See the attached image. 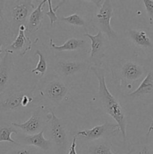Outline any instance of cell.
<instances>
[{
	"mask_svg": "<svg viewBox=\"0 0 153 154\" xmlns=\"http://www.w3.org/2000/svg\"><path fill=\"white\" fill-rule=\"evenodd\" d=\"M70 88L55 73L42 77L34 85V107L44 106L49 111H52L64 100Z\"/></svg>",
	"mask_w": 153,
	"mask_h": 154,
	"instance_id": "1",
	"label": "cell"
},
{
	"mask_svg": "<svg viewBox=\"0 0 153 154\" xmlns=\"http://www.w3.org/2000/svg\"><path fill=\"white\" fill-rule=\"evenodd\" d=\"M90 71L95 75L98 81V96L104 111L110 116L119 126L123 139L126 138L125 114L118 101L111 94L106 84V71L101 67L92 66Z\"/></svg>",
	"mask_w": 153,
	"mask_h": 154,
	"instance_id": "2",
	"label": "cell"
},
{
	"mask_svg": "<svg viewBox=\"0 0 153 154\" xmlns=\"http://www.w3.org/2000/svg\"><path fill=\"white\" fill-rule=\"evenodd\" d=\"M92 66L88 60L56 59L51 63L53 73L70 87L83 84Z\"/></svg>",
	"mask_w": 153,
	"mask_h": 154,
	"instance_id": "3",
	"label": "cell"
},
{
	"mask_svg": "<svg viewBox=\"0 0 153 154\" xmlns=\"http://www.w3.org/2000/svg\"><path fill=\"white\" fill-rule=\"evenodd\" d=\"M34 86H12L0 94V113H12L26 107L34 108Z\"/></svg>",
	"mask_w": 153,
	"mask_h": 154,
	"instance_id": "4",
	"label": "cell"
},
{
	"mask_svg": "<svg viewBox=\"0 0 153 154\" xmlns=\"http://www.w3.org/2000/svg\"><path fill=\"white\" fill-rule=\"evenodd\" d=\"M44 135L46 139L52 142L53 147L52 154H67L71 144L70 130L66 120L57 117L51 111L50 119L46 124Z\"/></svg>",
	"mask_w": 153,
	"mask_h": 154,
	"instance_id": "5",
	"label": "cell"
},
{
	"mask_svg": "<svg viewBox=\"0 0 153 154\" xmlns=\"http://www.w3.org/2000/svg\"><path fill=\"white\" fill-rule=\"evenodd\" d=\"M32 0L5 1V17L8 25V37L16 38L21 26H26L28 17L34 10Z\"/></svg>",
	"mask_w": 153,
	"mask_h": 154,
	"instance_id": "6",
	"label": "cell"
},
{
	"mask_svg": "<svg viewBox=\"0 0 153 154\" xmlns=\"http://www.w3.org/2000/svg\"><path fill=\"white\" fill-rule=\"evenodd\" d=\"M147 72L143 66L132 60H123L112 67L113 78L124 87L145 78Z\"/></svg>",
	"mask_w": 153,
	"mask_h": 154,
	"instance_id": "7",
	"label": "cell"
},
{
	"mask_svg": "<svg viewBox=\"0 0 153 154\" xmlns=\"http://www.w3.org/2000/svg\"><path fill=\"white\" fill-rule=\"evenodd\" d=\"M51 111L44 106L34 107L31 117L28 120L23 123L12 122V124L21 133L25 135H35L44 130L50 119Z\"/></svg>",
	"mask_w": 153,
	"mask_h": 154,
	"instance_id": "8",
	"label": "cell"
},
{
	"mask_svg": "<svg viewBox=\"0 0 153 154\" xmlns=\"http://www.w3.org/2000/svg\"><path fill=\"white\" fill-rule=\"evenodd\" d=\"M113 16V6L110 0H104L101 6L92 18L91 22L94 28L101 32L109 41L116 42L118 40V35L114 31L110 24Z\"/></svg>",
	"mask_w": 153,
	"mask_h": 154,
	"instance_id": "9",
	"label": "cell"
},
{
	"mask_svg": "<svg viewBox=\"0 0 153 154\" xmlns=\"http://www.w3.org/2000/svg\"><path fill=\"white\" fill-rule=\"evenodd\" d=\"M120 132L119 126L117 123H112L106 121L101 125H98L92 129H84L75 134L76 139L82 140L85 143L97 141L100 139H110L118 135Z\"/></svg>",
	"mask_w": 153,
	"mask_h": 154,
	"instance_id": "10",
	"label": "cell"
},
{
	"mask_svg": "<svg viewBox=\"0 0 153 154\" xmlns=\"http://www.w3.org/2000/svg\"><path fill=\"white\" fill-rule=\"evenodd\" d=\"M84 35L91 41V51L88 61L92 66L100 67L105 57V51L107 48L106 42L109 40L101 32H98L96 35L86 33Z\"/></svg>",
	"mask_w": 153,
	"mask_h": 154,
	"instance_id": "11",
	"label": "cell"
},
{
	"mask_svg": "<svg viewBox=\"0 0 153 154\" xmlns=\"http://www.w3.org/2000/svg\"><path fill=\"white\" fill-rule=\"evenodd\" d=\"M14 141L18 144L37 147L45 154H52L53 153L52 142L45 138L44 131L35 135H25L19 132L16 135V140Z\"/></svg>",
	"mask_w": 153,
	"mask_h": 154,
	"instance_id": "12",
	"label": "cell"
},
{
	"mask_svg": "<svg viewBox=\"0 0 153 154\" xmlns=\"http://www.w3.org/2000/svg\"><path fill=\"white\" fill-rule=\"evenodd\" d=\"M127 97L132 101L139 100L142 102L153 100V69L147 72L139 87L134 91L128 93Z\"/></svg>",
	"mask_w": 153,
	"mask_h": 154,
	"instance_id": "13",
	"label": "cell"
},
{
	"mask_svg": "<svg viewBox=\"0 0 153 154\" xmlns=\"http://www.w3.org/2000/svg\"><path fill=\"white\" fill-rule=\"evenodd\" d=\"M14 67L13 54L4 51L0 61V94L9 87V81Z\"/></svg>",
	"mask_w": 153,
	"mask_h": 154,
	"instance_id": "14",
	"label": "cell"
},
{
	"mask_svg": "<svg viewBox=\"0 0 153 154\" xmlns=\"http://www.w3.org/2000/svg\"><path fill=\"white\" fill-rule=\"evenodd\" d=\"M112 143L110 139H100L97 141L85 143L82 145L81 154H114L111 151ZM135 149L132 148L128 152L123 154H133Z\"/></svg>",
	"mask_w": 153,
	"mask_h": 154,
	"instance_id": "15",
	"label": "cell"
},
{
	"mask_svg": "<svg viewBox=\"0 0 153 154\" xmlns=\"http://www.w3.org/2000/svg\"><path fill=\"white\" fill-rule=\"evenodd\" d=\"M32 42L29 38L26 35L25 31L19 30L14 41L7 48H4V51L11 54L18 52L20 55L22 57L32 49Z\"/></svg>",
	"mask_w": 153,
	"mask_h": 154,
	"instance_id": "16",
	"label": "cell"
},
{
	"mask_svg": "<svg viewBox=\"0 0 153 154\" xmlns=\"http://www.w3.org/2000/svg\"><path fill=\"white\" fill-rule=\"evenodd\" d=\"M128 38L132 44L143 50H152L153 42L146 32L142 29H130L128 32Z\"/></svg>",
	"mask_w": 153,
	"mask_h": 154,
	"instance_id": "17",
	"label": "cell"
},
{
	"mask_svg": "<svg viewBox=\"0 0 153 154\" xmlns=\"http://www.w3.org/2000/svg\"><path fill=\"white\" fill-rule=\"evenodd\" d=\"M47 0H43L32 12L28 17L26 24V32L30 34L35 33L38 31L42 26V20L44 18L43 6L46 3Z\"/></svg>",
	"mask_w": 153,
	"mask_h": 154,
	"instance_id": "18",
	"label": "cell"
},
{
	"mask_svg": "<svg viewBox=\"0 0 153 154\" xmlns=\"http://www.w3.org/2000/svg\"><path fill=\"white\" fill-rule=\"evenodd\" d=\"M50 48L58 52H64V51H74L77 49L82 48L86 44L84 39L76 38H70L66 41L63 45H56L53 43L52 38L50 39Z\"/></svg>",
	"mask_w": 153,
	"mask_h": 154,
	"instance_id": "19",
	"label": "cell"
},
{
	"mask_svg": "<svg viewBox=\"0 0 153 154\" xmlns=\"http://www.w3.org/2000/svg\"><path fill=\"white\" fill-rule=\"evenodd\" d=\"M19 130L13 126L12 123L6 121L0 122V143L8 142L10 144H16L11 138L12 135H17Z\"/></svg>",
	"mask_w": 153,
	"mask_h": 154,
	"instance_id": "20",
	"label": "cell"
},
{
	"mask_svg": "<svg viewBox=\"0 0 153 154\" xmlns=\"http://www.w3.org/2000/svg\"><path fill=\"white\" fill-rule=\"evenodd\" d=\"M6 154H45L40 149L33 146L20 144H10L7 149H4Z\"/></svg>",
	"mask_w": 153,
	"mask_h": 154,
	"instance_id": "21",
	"label": "cell"
},
{
	"mask_svg": "<svg viewBox=\"0 0 153 154\" xmlns=\"http://www.w3.org/2000/svg\"><path fill=\"white\" fill-rule=\"evenodd\" d=\"M34 55L38 56L39 60L38 62V64L34 69L32 70V73L33 74H40V78L45 76L47 71V62H46V59L45 57L44 54H43L40 50H37L34 54Z\"/></svg>",
	"mask_w": 153,
	"mask_h": 154,
	"instance_id": "22",
	"label": "cell"
},
{
	"mask_svg": "<svg viewBox=\"0 0 153 154\" xmlns=\"http://www.w3.org/2000/svg\"><path fill=\"white\" fill-rule=\"evenodd\" d=\"M58 20L70 24L74 26L85 27L86 26V22L85 20L78 14H72L68 16L61 17H58Z\"/></svg>",
	"mask_w": 153,
	"mask_h": 154,
	"instance_id": "23",
	"label": "cell"
},
{
	"mask_svg": "<svg viewBox=\"0 0 153 154\" xmlns=\"http://www.w3.org/2000/svg\"><path fill=\"white\" fill-rule=\"evenodd\" d=\"M5 1H0V36L8 37V25L5 17Z\"/></svg>",
	"mask_w": 153,
	"mask_h": 154,
	"instance_id": "24",
	"label": "cell"
},
{
	"mask_svg": "<svg viewBox=\"0 0 153 154\" xmlns=\"http://www.w3.org/2000/svg\"><path fill=\"white\" fill-rule=\"evenodd\" d=\"M64 2L66 1H62L58 5H57L55 8H52V2H51V0H47V4L48 6H49V11H48L47 12H46L45 14L49 17L51 26H52V25H53L56 21L58 20V17L57 16L56 12V11L58 10V9L60 8V7H61L63 4H64Z\"/></svg>",
	"mask_w": 153,
	"mask_h": 154,
	"instance_id": "25",
	"label": "cell"
},
{
	"mask_svg": "<svg viewBox=\"0 0 153 154\" xmlns=\"http://www.w3.org/2000/svg\"><path fill=\"white\" fill-rule=\"evenodd\" d=\"M142 3L146 11L149 23L153 25V0H143Z\"/></svg>",
	"mask_w": 153,
	"mask_h": 154,
	"instance_id": "26",
	"label": "cell"
},
{
	"mask_svg": "<svg viewBox=\"0 0 153 154\" xmlns=\"http://www.w3.org/2000/svg\"><path fill=\"white\" fill-rule=\"evenodd\" d=\"M76 137L75 135H74L73 139H72L71 144H70V147L69 148L68 152L67 154H77L76 150Z\"/></svg>",
	"mask_w": 153,
	"mask_h": 154,
	"instance_id": "27",
	"label": "cell"
},
{
	"mask_svg": "<svg viewBox=\"0 0 153 154\" xmlns=\"http://www.w3.org/2000/svg\"><path fill=\"white\" fill-rule=\"evenodd\" d=\"M139 154H153V152L148 144H145L141 147Z\"/></svg>",
	"mask_w": 153,
	"mask_h": 154,
	"instance_id": "28",
	"label": "cell"
},
{
	"mask_svg": "<svg viewBox=\"0 0 153 154\" xmlns=\"http://www.w3.org/2000/svg\"><path fill=\"white\" fill-rule=\"evenodd\" d=\"M149 130L153 131L152 126H151V127H150ZM148 145L149 146V147L152 149V152H153V132H152V135H150V137H149V144H148Z\"/></svg>",
	"mask_w": 153,
	"mask_h": 154,
	"instance_id": "29",
	"label": "cell"
},
{
	"mask_svg": "<svg viewBox=\"0 0 153 154\" xmlns=\"http://www.w3.org/2000/svg\"><path fill=\"white\" fill-rule=\"evenodd\" d=\"M4 37H2V36H0V54H2V53H4V49H2V45L4 44Z\"/></svg>",
	"mask_w": 153,
	"mask_h": 154,
	"instance_id": "30",
	"label": "cell"
},
{
	"mask_svg": "<svg viewBox=\"0 0 153 154\" xmlns=\"http://www.w3.org/2000/svg\"><path fill=\"white\" fill-rule=\"evenodd\" d=\"M0 154H6L4 149H0Z\"/></svg>",
	"mask_w": 153,
	"mask_h": 154,
	"instance_id": "31",
	"label": "cell"
}]
</instances>
